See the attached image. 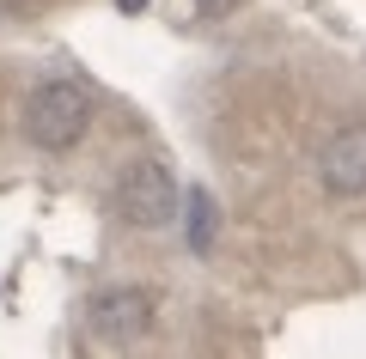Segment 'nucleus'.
I'll use <instances>...</instances> for the list:
<instances>
[{"label":"nucleus","instance_id":"f257e3e1","mask_svg":"<svg viewBox=\"0 0 366 359\" xmlns=\"http://www.w3.org/2000/svg\"><path fill=\"white\" fill-rule=\"evenodd\" d=\"M92 128V91L74 86V79H49L25 98V141L43 146V153H67L79 146Z\"/></svg>","mask_w":366,"mask_h":359},{"label":"nucleus","instance_id":"f03ea898","mask_svg":"<svg viewBox=\"0 0 366 359\" xmlns=\"http://www.w3.org/2000/svg\"><path fill=\"white\" fill-rule=\"evenodd\" d=\"M110 207H117V219H129L134 231H159V226H171V219L183 213V189H177V177H171L159 158H134L117 177Z\"/></svg>","mask_w":366,"mask_h":359},{"label":"nucleus","instance_id":"7ed1b4c3","mask_svg":"<svg viewBox=\"0 0 366 359\" xmlns=\"http://www.w3.org/2000/svg\"><path fill=\"white\" fill-rule=\"evenodd\" d=\"M86 323H92L98 341L129 347V341H141V335L153 329V293H147V286H104V293L86 305Z\"/></svg>","mask_w":366,"mask_h":359},{"label":"nucleus","instance_id":"20e7f679","mask_svg":"<svg viewBox=\"0 0 366 359\" xmlns=\"http://www.w3.org/2000/svg\"><path fill=\"white\" fill-rule=\"evenodd\" d=\"M317 183L330 195H366V122H348L317 146Z\"/></svg>","mask_w":366,"mask_h":359},{"label":"nucleus","instance_id":"39448f33","mask_svg":"<svg viewBox=\"0 0 366 359\" xmlns=\"http://www.w3.org/2000/svg\"><path fill=\"white\" fill-rule=\"evenodd\" d=\"M189 207H196V231H189V244H196V250H208V195H196Z\"/></svg>","mask_w":366,"mask_h":359},{"label":"nucleus","instance_id":"423d86ee","mask_svg":"<svg viewBox=\"0 0 366 359\" xmlns=\"http://www.w3.org/2000/svg\"><path fill=\"white\" fill-rule=\"evenodd\" d=\"M202 13H232V6H244V0H196Z\"/></svg>","mask_w":366,"mask_h":359}]
</instances>
